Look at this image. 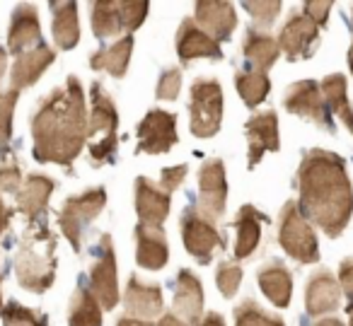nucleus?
I'll return each instance as SVG.
<instances>
[{
    "label": "nucleus",
    "mask_w": 353,
    "mask_h": 326,
    "mask_svg": "<svg viewBox=\"0 0 353 326\" xmlns=\"http://www.w3.org/2000/svg\"><path fill=\"white\" fill-rule=\"evenodd\" d=\"M157 326H189V324H184L176 314H162L160 321H157Z\"/></svg>",
    "instance_id": "09e8293b"
},
{
    "label": "nucleus",
    "mask_w": 353,
    "mask_h": 326,
    "mask_svg": "<svg viewBox=\"0 0 353 326\" xmlns=\"http://www.w3.org/2000/svg\"><path fill=\"white\" fill-rule=\"evenodd\" d=\"M279 244L298 263H317L319 244L312 225L303 218L298 203L288 201L279 215Z\"/></svg>",
    "instance_id": "39448f33"
},
{
    "label": "nucleus",
    "mask_w": 353,
    "mask_h": 326,
    "mask_svg": "<svg viewBox=\"0 0 353 326\" xmlns=\"http://www.w3.org/2000/svg\"><path fill=\"white\" fill-rule=\"evenodd\" d=\"M235 88L240 92L242 102L250 109H256L266 97H269L271 90V80L266 73H259V70H240L235 75Z\"/></svg>",
    "instance_id": "473e14b6"
},
{
    "label": "nucleus",
    "mask_w": 353,
    "mask_h": 326,
    "mask_svg": "<svg viewBox=\"0 0 353 326\" xmlns=\"http://www.w3.org/2000/svg\"><path fill=\"white\" fill-rule=\"evenodd\" d=\"M56 237L49 227L46 220H37V223L27 225V232L20 242V252L15 256V273L17 281L25 290L30 292H46L56 281Z\"/></svg>",
    "instance_id": "7ed1b4c3"
},
{
    "label": "nucleus",
    "mask_w": 353,
    "mask_h": 326,
    "mask_svg": "<svg viewBox=\"0 0 353 326\" xmlns=\"http://www.w3.org/2000/svg\"><path fill=\"white\" fill-rule=\"evenodd\" d=\"M56 61V51L46 44H39L37 49L27 51V54L17 56V61L12 63V73H10V85L12 90H27L41 78L46 68Z\"/></svg>",
    "instance_id": "b1692460"
},
{
    "label": "nucleus",
    "mask_w": 353,
    "mask_h": 326,
    "mask_svg": "<svg viewBox=\"0 0 353 326\" xmlns=\"http://www.w3.org/2000/svg\"><path fill=\"white\" fill-rule=\"evenodd\" d=\"M0 287H3V271H0ZM0 316H3V295H0Z\"/></svg>",
    "instance_id": "5fc2aeb1"
},
{
    "label": "nucleus",
    "mask_w": 353,
    "mask_h": 326,
    "mask_svg": "<svg viewBox=\"0 0 353 326\" xmlns=\"http://www.w3.org/2000/svg\"><path fill=\"white\" fill-rule=\"evenodd\" d=\"M192 133L196 138H213L223 123V88L218 80L199 78L192 85Z\"/></svg>",
    "instance_id": "0eeeda50"
},
{
    "label": "nucleus",
    "mask_w": 353,
    "mask_h": 326,
    "mask_svg": "<svg viewBox=\"0 0 353 326\" xmlns=\"http://www.w3.org/2000/svg\"><path fill=\"white\" fill-rule=\"evenodd\" d=\"M194 22L199 25V30L206 32L211 39L216 41H228L232 37V32L237 30V12L232 3H196L194 6Z\"/></svg>",
    "instance_id": "f3484780"
},
{
    "label": "nucleus",
    "mask_w": 353,
    "mask_h": 326,
    "mask_svg": "<svg viewBox=\"0 0 353 326\" xmlns=\"http://www.w3.org/2000/svg\"><path fill=\"white\" fill-rule=\"evenodd\" d=\"M242 54H245L247 63L252 65V70L266 73V70L279 61L281 49H279V41H276L271 34L250 30L245 37V41H242Z\"/></svg>",
    "instance_id": "bb28decb"
},
{
    "label": "nucleus",
    "mask_w": 353,
    "mask_h": 326,
    "mask_svg": "<svg viewBox=\"0 0 353 326\" xmlns=\"http://www.w3.org/2000/svg\"><path fill=\"white\" fill-rule=\"evenodd\" d=\"M97 261L90 273V283L99 307L102 309H114L119 305V278H117V256H114V244L109 234H102L99 239Z\"/></svg>",
    "instance_id": "f8f14e48"
},
{
    "label": "nucleus",
    "mask_w": 353,
    "mask_h": 326,
    "mask_svg": "<svg viewBox=\"0 0 353 326\" xmlns=\"http://www.w3.org/2000/svg\"><path fill=\"white\" fill-rule=\"evenodd\" d=\"M117 326H155V324H150L145 319H136V316H121L117 321Z\"/></svg>",
    "instance_id": "de8ad7c7"
},
{
    "label": "nucleus",
    "mask_w": 353,
    "mask_h": 326,
    "mask_svg": "<svg viewBox=\"0 0 353 326\" xmlns=\"http://www.w3.org/2000/svg\"><path fill=\"white\" fill-rule=\"evenodd\" d=\"M54 12V41L61 51H70L80 41V20H78V3H51Z\"/></svg>",
    "instance_id": "cd10ccee"
},
{
    "label": "nucleus",
    "mask_w": 353,
    "mask_h": 326,
    "mask_svg": "<svg viewBox=\"0 0 353 326\" xmlns=\"http://www.w3.org/2000/svg\"><path fill=\"white\" fill-rule=\"evenodd\" d=\"M22 186V167L17 160L15 147L0 145V191L3 194H17Z\"/></svg>",
    "instance_id": "72a5a7b5"
},
{
    "label": "nucleus",
    "mask_w": 353,
    "mask_h": 326,
    "mask_svg": "<svg viewBox=\"0 0 353 326\" xmlns=\"http://www.w3.org/2000/svg\"><path fill=\"white\" fill-rule=\"evenodd\" d=\"M247 145H250V170H254L261 162L264 152H279L281 138H279V114L276 112H261L247 121Z\"/></svg>",
    "instance_id": "4468645a"
},
{
    "label": "nucleus",
    "mask_w": 353,
    "mask_h": 326,
    "mask_svg": "<svg viewBox=\"0 0 353 326\" xmlns=\"http://www.w3.org/2000/svg\"><path fill=\"white\" fill-rule=\"evenodd\" d=\"M348 68H351V75H353V41H351V49H348Z\"/></svg>",
    "instance_id": "603ef678"
},
{
    "label": "nucleus",
    "mask_w": 353,
    "mask_h": 326,
    "mask_svg": "<svg viewBox=\"0 0 353 326\" xmlns=\"http://www.w3.org/2000/svg\"><path fill=\"white\" fill-rule=\"evenodd\" d=\"M199 326H225V319H223V314H218V312H208Z\"/></svg>",
    "instance_id": "49530a36"
},
{
    "label": "nucleus",
    "mask_w": 353,
    "mask_h": 326,
    "mask_svg": "<svg viewBox=\"0 0 353 326\" xmlns=\"http://www.w3.org/2000/svg\"><path fill=\"white\" fill-rule=\"evenodd\" d=\"M269 223L264 213L254 205H242L240 213L235 218V258H247L254 254V249L259 247V239H261V225Z\"/></svg>",
    "instance_id": "a878e982"
},
{
    "label": "nucleus",
    "mask_w": 353,
    "mask_h": 326,
    "mask_svg": "<svg viewBox=\"0 0 353 326\" xmlns=\"http://www.w3.org/2000/svg\"><path fill=\"white\" fill-rule=\"evenodd\" d=\"M298 208L329 237H341L353 215V184L336 152L307 150L298 167Z\"/></svg>",
    "instance_id": "f257e3e1"
},
{
    "label": "nucleus",
    "mask_w": 353,
    "mask_h": 326,
    "mask_svg": "<svg viewBox=\"0 0 353 326\" xmlns=\"http://www.w3.org/2000/svg\"><path fill=\"white\" fill-rule=\"evenodd\" d=\"M174 314L189 326L203 319V285L189 268H182L174 281Z\"/></svg>",
    "instance_id": "a211bd4d"
},
{
    "label": "nucleus",
    "mask_w": 353,
    "mask_h": 326,
    "mask_svg": "<svg viewBox=\"0 0 353 326\" xmlns=\"http://www.w3.org/2000/svg\"><path fill=\"white\" fill-rule=\"evenodd\" d=\"M314 326H346L341 319H336V316H327V319H319Z\"/></svg>",
    "instance_id": "8fccbe9b"
},
{
    "label": "nucleus",
    "mask_w": 353,
    "mask_h": 326,
    "mask_svg": "<svg viewBox=\"0 0 353 326\" xmlns=\"http://www.w3.org/2000/svg\"><path fill=\"white\" fill-rule=\"evenodd\" d=\"M39 44H44L39 12H37V8L32 3H22L12 12L10 30H8V51L15 56H22L27 51L37 49Z\"/></svg>",
    "instance_id": "2eb2a0df"
},
{
    "label": "nucleus",
    "mask_w": 353,
    "mask_h": 326,
    "mask_svg": "<svg viewBox=\"0 0 353 326\" xmlns=\"http://www.w3.org/2000/svg\"><path fill=\"white\" fill-rule=\"evenodd\" d=\"M172 196L165 194L155 181L148 176H138L136 179V213L141 225L148 227H162V223L170 215Z\"/></svg>",
    "instance_id": "6ab92c4d"
},
{
    "label": "nucleus",
    "mask_w": 353,
    "mask_h": 326,
    "mask_svg": "<svg viewBox=\"0 0 353 326\" xmlns=\"http://www.w3.org/2000/svg\"><path fill=\"white\" fill-rule=\"evenodd\" d=\"M90 121H88V141H90V160L94 167L112 165L119 150V112L114 99L107 94L102 83H92L90 90Z\"/></svg>",
    "instance_id": "20e7f679"
},
{
    "label": "nucleus",
    "mask_w": 353,
    "mask_h": 326,
    "mask_svg": "<svg viewBox=\"0 0 353 326\" xmlns=\"http://www.w3.org/2000/svg\"><path fill=\"white\" fill-rule=\"evenodd\" d=\"M6 65H8V49L0 46V78H3V73H6Z\"/></svg>",
    "instance_id": "3c124183"
},
{
    "label": "nucleus",
    "mask_w": 353,
    "mask_h": 326,
    "mask_svg": "<svg viewBox=\"0 0 353 326\" xmlns=\"http://www.w3.org/2000/svg\"><path fill=\"white\" fill-rule=\"evenodd\" d=\"M187 172H189L187 165L165 167L160 174V189L172 196V191H176V186H182V181L187 179Z\"/></svg>",
    "instance_id": "37998d69"
},
{
    "label": "nucleus",
    "mask_w": 353,
    "mask_h": 326,
    "mask_svg": "<svg viewBox=\"0 0 353 326\" xmlns=\"http://www.w3.org/2000/svg\"><path fill=\"white\" fill-rule=\"evenodd\" d=\"M346 312H348V326H353V305H348Z\"/></svg>",
    "instance_id": "864d4df0"
},
{
    "label": "nucleus",
    "mask_w": 353,
    "mask_h": 326,
    "mask_svg": "<svg viewBox=\"0 0 353 326\" xmlns=\"http://www.w3.org/2000/svg\"><path fill=\"white\" fill-rule=\"evenodd\" d=\"M279 49L288 56V61H303L310 59L319 41V27L303 12H295L288 17L279 34Z\"/></svg>",
    "instance_id": "ddd939ff"
},
{
    "label": "nucleus",
    "mask_w": 353,
    "mask_h": 326,
    "mask_svg": "<svg viewBox=\"0 0 353 326\" xmlns=\"http://www.w3.org/2000/svg\"><path fill=\"white\" fill-rule=\"evenodd\" d=\"M283 107L295 116H303L307 121L317 123L327 133L336 131V123H334L332 112H329L327 102H324L319 83H314V80H300V83L290 85L283 94Z\"/></svg>",
    "instance_id": "1a4fd4ad"
},
{
    "label": "nucleus",
    "mask_w": 353,
    "mask_h": 326,
    "mask_svg": "<svg viewBox=\"0 0 353 326\" xmlns=\"http://www.w3.org/2000/svg\"><path fill=\"white\" fill-rule=\"evenodd\" d=\"M247 12L252 15V22L259 30H266L276 22L281 12V0H256V3H242Z\"/></svg>",
    "instance_id": "4c0bfd02"
},
{
    "label": "nucleus",
    "mask_w": 353,
    "mask_h": 326,
    "mask_svg": "<svg viewBox=\"0 0 353 326\" xmlns=\"http://www.w3.org/2000/svg\"><path fill=\"white\" fill-rule=\"evenodd\" d=\"M228 203V181H225V165L218 157L203 162L199 172V201L196 208L206 215L211 223H221L225 215Z\"/></svg>",
    "instance_id": "9d476101"
},
{
    "label": "nucleus",
    "mask_w": 353,
    "mask_h": 326,
    "mask_svg": "<svg viewBox=\"0 0 353 326\" xmlns=\"http://www.w3.org/2000/svg\"><path fill=\"white\" fill-rule=\"evenodd\" d=\"M332 8H334L332 0H324V3H317V0H307V3H303V15H307L310 20H312L314 25L322 30V27H327Z\"/></svg>",
    "instance_id": "79ce46f5"
},
{
    "label": "nucleus",
    "mask_w": 353,
    "mask_h": 326,
    "mask_svg": "<svg viewBox=\"0 0 353 326\" xmlns=\"http://www.w3.org/2000/svg\"><path fill=\"white\" fill-rule=\"evenodd\" d=\"M176 56L184 65H189L196 59H208V61H221L223 49L216 39L206 34L203 30H199V25L187 17L176 30Z\"/></svg>",
    "instance_id": "dca6fc26"
},
{
    "label": "nucleus",
    "mask_w": 353,
    "mask_h": 326,
    "mask_svg": "<svg viewBox=\"0 0 353 326\" xmlns=\"http://www.w3.org/2000/svg\"><path fill=\"white\" fill-rule=\"evenodd\" d=\"M179 143L176 136V116L165 109H150L138 123V152L145 155H165Z\"/></svg>",
    "instance_id": "9b49d317"
},
{
    "label": "nucleus",
    "mask_w": 353,
    "mask_h": 326,
    "mask_svg": "<svg viewBox=\"0 0 353 326\" xmlns=\"http://www.w3.org/2000/svg\"><path fill=\"white\" fill-rule=\"evenodd\" d=\"M10 218H12V210L3 203V196H0V237H3V232L10 227Z\"/></svg>",
    "instance_id": "a18cd8bd"
},
{
    "label": "nucleus",
    "mask_w": 353,
    "mask_h": 326,
    "mask_svg": "<svg viewBox=\"0 0 353 326\" xmlns=\"http://www.w3.org/2000/svg\"><path fill=\"white\" fill-rule=\"evenodd\" d=\"M90 10H92V32L97 39H109L126 32L121 0H99L90 6Z\"/></svg>",
    "instance_id": "7c9ffc66"
},
{
    "label": "nucleus",
    "mask_w": 353,
    "mask_h": 326,
    "mask_svg": "<svg viewBox=\"0 0 353 326\" xmlns=\"http://www.w3.org/2000/svg\"><path fill=\"white\" fill-rule=\"evenodd\" d=\"M242 268L240 263L235 261H223L216 271V283H218V290H221L223 297H235V292L240 290V283H242Z\"/></svg>",
    "instance_id": "e433bc0d"
},
{
    "label": "nucleus",
    "mask_w": 353,
    "mask_h": 326,
    "mask_svg": "<svg viewBox=\"0 0 353 326\" xmlns=\"http://www.w3.org/2000/svg\"><path fill=\"white\" fill-rule=\"evenodd\" d=\"M88 121L83 85L75 75H68L65 88H56L32 119L34 160L41 165L73 167L88 143Z\"/></svg>",
    "instance_id": "f03ea898"
},
{
    "label": "nucleus",
    "mask_w": 353,
    "mask_h": 326,
    "mask_svg": "<svg viewBox=\"0 0 353 326\" xmlns=\"http://www.w3.org/2000/svg\"><path fill=\"white\" fill-rule=\"evenodd\" d=\"M182 239L189 256L196 258L201 266L211 263L213 254L225 249V237L218 232L216 223L199 213V208H187L182 215Z\"/></svg>",
    "instance_id": "6e6552de"
},
{
    "label": "nucleus",
    "mask_w": 353,
    "mask_h": 326,
    "mask_svg": "<svg viewBox=\"0 0 353 326\" xmlns=\"http://www.w3.org/2000/svg\"><path fill=\"white\" fill-rule=\"evenodd\" d=\"M20 92L17 90H8L0 92V145H8L12 138V114H15V104Z\"/></svg>",
    "instance_id": "58836bf2"
},
{
    "label": "nucleus",
    "mask_w": 353,
    "mask_h": 326,
    "mask_svg": "<svg viewBox=\"0 0 353 326\" xmlns=\"http://www.w3.org/2000/svg\"><path fill=\"white\" fill-rule=\"evenodd\" d=\"M179 90H182V70L179 68H165L160 75V83H157V99H165V102H172V99L179 97Z\"/></svg>",
    "instance_id": "ea45409f"
},
{
    "label": "nucleus",
    "mask_w": 353,
    "mask_h": 326,
    "mask_svg": "<svg viewBox=\"0 0 353 326\" xmlns=\"http://www.w3.org/2000/svg\"><path fill=\"white\" fill-rule=\"evenodd\" d=\"M170 258V247L162 227H148V225H136V261L145 271H160L167 266Z\"/></svg>",
    "instance_id": "4be33fe9"
},
{
    "label": "nucleus",
    "mask_w": 353,
    "mask_h": 326,
    "mask_svg": "<svg viewBox=\"0 0 353 326\" xmlns=\"http://www.w3.org/2000/svg\"><path fill=\"white\" fill-rule=\"evenodd\" d=\"M341 285L329 271H317L305 287V309L307 314L319 316L341 307Z\"/></svg>",
    "instance_id": "412c9836"
},
{
    "label": "nucleus",
    "mask_w": 353,
    "mask_h": 326,
    "mask_svg": "<svg viewBox=\"0 0 353 326\" xmlns=\"http://www.w3.org/2000/svg\"><path fill=\"white\" fill-rule=\"evenodd\" d=\"M235 326H285L281 316L269 314L254 300H245L235 309Z\"/></svg>",
    "instance_id": "f704fd0d"
},
{
    "label": "nucleus",
    "mask_w": 353,
    "mask_h": 326,
    "mask_svg": "<svg viewBox=\"0 0 353 326\" xmlns=\"http://www.w3.org/2000/svg\"><path fill=\"white\" fill-rule=\"evenodd\" d=\"M56 189V181L46 174H30L25 184L17 191V210L25 215L30 223L46 218V205Z\"/></svg>",
    "instance_id": "aec40b11"
},
{
    "label": "nucleus",
    "mask_w": 353,
    "mask_h": 326,
    "mask_svg": "<svg viewBox=\"0 0 353 326\" xmlns=\"http://www.w3.org/2000/svg\"><path fill=\"white\" fill-rule=\"evenodd\" d=\"M148 10H150V6H148L145 0H141V3H138V0H121V12H123V25H126V34H133V32L143 25Z\"/></svg>",
    "instance_id": "a19ab883"
},
{
    "label": "nucleus",
    "mask_w": 353,
    "mask_h": 326,
    "mask_svg": "<svg viewBox=\"0 0 353 326\" xmlns=\"http://www.w3.org/2000/svg\"><path fill=\"white\" fill-rule=\"evenodd\" d=\"M256 281H259V287L266 295V300L274 307L285 309L290 305V297H293V276H290V271L285 268L283 261H279V258L269 261L259 271Z\"/></svg>",
    "instance_id": "393cba45"
},
{
    "label": "nucleus",
    "mask_w": 353,
    "mask_h": 326,
    "mask_svg": "<svg viewBox=\"0 0 353 326\" xmlns=\"http://www.w3.org/2000/svg\"><path fill=\"white\" fill-rule=\"evenodd\" d=\"M336 281H339V285H341V292L348 297V305H353V256L341 261Z\"/></svg>",
    "instance_id": "c03bdc74"
},
{
    "label": "nucleus",
    "mask_w": 353,
    "mask_h": 326,
    "mask_svg": "<svg viewBox=\"0 0 353 326\" xmlns=\"http://www.w3.org/2000/svg\"><path fill=\"white\" fill-rule=\"evenodd\" d=\"M133 51V34H123L112 46L97 51L90 59V68L92 70H107L112 78H123L128 70V61H131Z\"/></svg>",
    "instance_id": "c85d7f7f"
},
{
    "label": "nucleus",
    "mask_w": 353,
    "mask_h": 326,
    "mask_svg": "<svg viewBox=\"0 0 353 326\" xmlns=\"http://www.w3.org/2000/svg\"><path fill=\"white\" fill-rule=\"evenodd\" d=\"M319 90L324 94V102H327L332 116H339L343 121V126L348 128V133L353 136V107L348 102L346 94V78L341 73H332L319 83Z\"/></svg>",
    "instance_id": "c756f323"
},
{
    "label": "nucleus",
    "mask_w": 353,
    "mask_h": 326,
    "mask_svg": "<svg viewBox=\"0 0 353 326\" xmlns=\"http://www.w3.org/2000/svg\"><path fill=\"white\" fill-rule=\"evenodd\" d=\"M104 203H107V191H104L102 186L88 189L85 194L65 198L63 208H61V213H59V227L75 252H80L85 230H88V225L102 213Z\"/></svg>",
    "instance_id": "423d86ee"
},
{
    "label": "nucleus",
    "mask_w": 353,
    "mask_h": 326,
    "mask_svg": "<svg viewBox=\"0 0 353 326\" xmlns=\"http://www.w3.org/2000/svg\"><path fill=\"white\" fill-rule=\"evenodd\" d=\"M123 305H126L128 316L136 319H155L162 314V290L160 285L138 281V276L128 278L126 292H123Z\"/></svg>",
    "instance_id": "5701e85b"
},
{
    "label": "nucleus",
    "mask_w": 353,
    "mask_h": 326,
    "mask_svg": "<svg viewBox=\"0 0 353 326\" xmlns=\"http://www.w3.org/2000/svg\"><path fill=\"white\" fill-rule=\"evenodd\" d=\"M49 316L39 314V312L30 309V307L20 305V302L10 300L3 307V326H46Z\"/></svg>",
    "instance_id": "c9c22d12"
},
{
    "label": "nucleus",
    "mask_w": 353,
    "mask_h": 326,
    "mask_svg": "<svg viewBox=\"0 0 353 326\" xmlns=\"http://www.w3.org/2000/svg\"><path fill=\"white\" fill-rule=\"evenodd\" d=\"M68 326H102V309L90 287H75L73 297H70Z\"/></svg>",
    "instance_id": "2f4dec72"
}]
</instances>
